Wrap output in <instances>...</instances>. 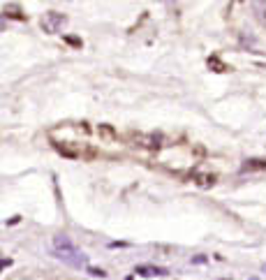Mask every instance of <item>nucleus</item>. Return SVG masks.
<instances>
[{
  "instance_id": "423d86ee",
  "label": "nucleus",
  "mask_w": 266,
  "mask_h": 280,
  "mask_svg": "<svg viewBox=\"0 0 266 280\" xmlns=\"http://www.w3.org/2000/svg\"><path fill=\"white\" fill-rule=\"evenodd\" d=\"M88 274L90 276H95V278H104V271H102V269H95V267H88Z\"/></svg>"
},
{
  "instance_id": "0eeeda50",
  "label": "nucleus",
  "mask_w": 266,
  "mask_h": 280,
  "mask_svg": "<svg viewBox=\"0 0 266 280\" xmlns=\"http://www.w3.org/2000/svg\"><path fill=\"white\" fill-rule=\"evenodd\" d=\"M264 271H266V264H264Z\"/></svg>"
},
{
  "instance_id": "20e7f679",
  "label": "nucleus",
  "mask_w": 266,
  "mask_h": 280,
  "mask_svg": "<svg viewBox=\"0 0 266 280\" xmlns=\"http://www.w3.org/2000/svg\"><path fill=\"white\" fill-rule=\"evenodd\" d=\"M74 243L70 241V236H65V234H56L53 236V250H63V248H72Z\"/></svg>"
},
{
  "instance_id": "f03ea898",
  "label": "nucleus",
  "mask_w": 266,
  "mask_h": 280,
  "mask_svg": "<svg viewBox=\"0 0 266 280\" xmlns=\"http://www.w3.org/2000/svg\"><path fill=\"white\" fill-rule=\"evenodd\" d=\"M65 23H67V16H63V14H58V12H47L42 16V28H44L47 33H58Z\"/></svg>"
},
{
  "instance_id": "39448f33",
  "label": "nucleus",
  "mask_w": 266,
  "mask_h": 280,
  "mask_svg": "<svg viewBox=\"0 0 266 280\" xmlns=\"http://www.w3.org/2000/svg\"><path fill=\"white\" fill-rule=\"evenodd\" d=\"M253 169H266V162L264 160H248L243 165V172H253Z\"/></svg>"
},
{
  "instance_id": "f257e3e1",
  "label": "nucleus",
  "mask_w": 266,
  "mask_h": 280,
  "mask_svg": "<svg viewBox=\"0 0 266 280\" xmlns=\"http://www.w3.org/2000/svg\"><path fill=\"white\" fill-rule=\"evenodd\" d=\"M53 255L58 257L63 264H67V267H72V269H84L88 264L86 260V255L81 253V250H77V248H63V250H53Z\"/></svg>"
},
{
  "instance_id": "7ed1b4c3",
  "label": "nucleus",
  "mask_w": 266,
  "mask_h": 280,
  "mask_svg": "<svg viewBox=\"0 0 266 280\" xmlns=\"http://www.w3.org/2000/svg\"><path fill=\"white\" fill-rule=\"evenodd\" d=\"M134 274L151 278V276H167L169 271H167V269H160V267H137V269H134Z\"/></svg>"
}]
</instances>
